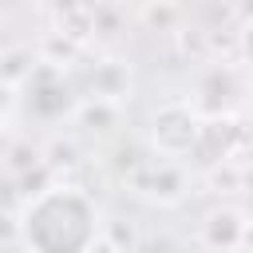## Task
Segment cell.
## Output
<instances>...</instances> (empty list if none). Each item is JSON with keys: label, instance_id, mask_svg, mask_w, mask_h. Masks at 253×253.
I'll list each match as a JSON object with an SVG mask.
<instances>
[{"label": "cell", "instance_id": "6da1fadb", "mask_svg": "<svg viewBox=\"0 0 253 253\" xmlns=\"http://www.w3.org/2000/svg\"><path fill=\"white\" fill-rule=\"evenodd\" d=\"M16 233L28 253H91L103 237V213L79 186H43L28 194Z\"/></svg>", "mask_w": 253, "mask_h": 253}, {"label": "cell", "instance_id": "7a4b0ae2", "mask_svg": "<svg viewBox=\"0 0 253 253\" xmlns=\"http://www.w3.org/2000/svg\"><path fill=\"white\" fill-rule=\"evenodd\" d=\"M202 126H206V123H202L190 107L166 103V107H158L154 119H150V142H154L158 154L174 158V154H186V150H194V146L202 142Z\"/></svg>", "mask_w": 253, "mask_h": 253}, {"label": "cell", "instance_id": "3957f363", "mask_svg": "<svg viewBox=\"0 0 253 253\" xmlns=\"http://www.w3.org/2000/svg\"><path fill=\"white\" fill-rule=\"evenodd\" d=\"M24 91H28V107H32V115H40V119H63L67 111H75V87L63 79V71L55 67V63H40L36 71H32V79L24 83Z\"/></svg>", "mask_w": 253, "mask_h": 253}, {"label": "cell", "instance_id": "277c9868", "mask_svg": "<svg viewBox=\"0 0 253 253\" xmlns=\"http://www.w3.org/2000/svg\"><path fill=\"white\" fill-rule=\"evenodd\" d=\"M206 241L213 245V249H233L241 237H245V221H241V213L237 210H213L210 217H206Z\"/></svg>", "mask_w": 253, "mask_h": 253}, {"label": "cell", "instance_id": "5b68a950", "mask_svg": "<svg viewBox=\"0 0 253 253\" xmlns=\"http://www.w3.org/2000/svg\"><path fill=\"white\" fill-rule=\"evenodd\" d=\"M237 55L245 59V67H253V20H245L237 32Z\"/></svg>", "mask_w": 253, "mask_h": 253}]
</instances>
